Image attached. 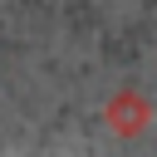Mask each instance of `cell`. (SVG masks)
<instances>
[{"label": "cell", "mask_w": 157, "mask_h": 157, "mask_svg": "<svg viewBox=\"0 0 157 157\" xmlns=\"http://www.w3.org/2000/svg\"><path fill=\"white\" fill-rule=\"evenodd\" d=\"M103 123L118 132V137H142L147 123H152V98L142 88H118L108 103H103Z\"/></svg>", "instance_id": "6da1fadb"}]
</instances>
